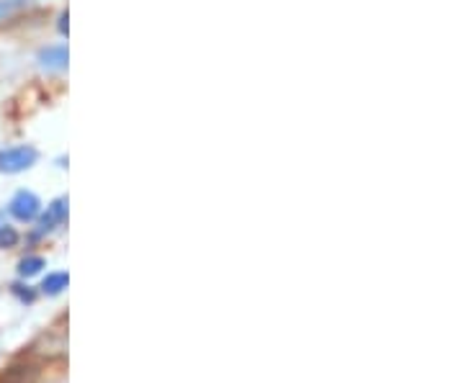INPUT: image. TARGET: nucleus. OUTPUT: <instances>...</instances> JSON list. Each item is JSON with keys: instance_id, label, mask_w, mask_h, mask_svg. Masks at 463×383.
Segmentation results:
<instances>
[{"instance_id": "f257e3e1", "label": "nucleus", "mask_w": 463, "mask_h": 383, "mask_svg": "<svg viewBox=\"0 0 463 383\" xmlns=\"http://www.w3.org/2000/svg\"><path fill=\"white\" fill-rule=\"evenodd\" d=\"M36 162V149L33 147H8L0 149V172H21Z\"/></svg>"}, {"instance_id": "f03ea898", "label": "nucleus", "mask_w": 463, "mask_h": 383, "mask_svg": "<svg viewBox=\"0 0 463 383\" xmlns=\"http://www.w3.org/2000/svg\"><path fill=\"white\" fill-rule=\"evenodd\" d=\"M39 209H41L39 199H36L33 193H28V191L16 193V199L11 201V214H14L19 221H31V219H36Z\"/></svg>"}, {"instance_id": "7ed1b4c3", "label": "nucleus", "mask_w": 463, "mask_h": 383, "mask_svg": "<svg viewBox=\"0 0 463 383\" xmlns=\"http://www.w3.org/2000/svg\"><path fill=\"white\" fill-rule=\"evenodd\" d=\"M65 216H67V199H57L54 201L49 209H46V214L41 216V231H52V229H57V226L65 221Z\"/></svg>"}, {"instance_id": "20e7f679", "label": "nucleus", "mask_w": 463, "mask_h": 383, "mask_svg": "<svg viewBox=\"0 0 463 383\" xmlns=\"http://www.w3.org/2000/svg\"><path fill=\"white\" fill-rule=\"evenodd\" d=\"M41 67L46 70H65L67 67V46L57 44V46H46L44 52L39 54Z\"/></svg>"}, {"instance_id": "39448f33", "label": "nucleus", "mask_w": 463, "mask_h": 383, "mask_svg": "<svg viewBox=\"0 0 463 383\" xmlns=\"http://www.w3.org/2000/svg\"><path fill=\"white\" fill-rule=\"evenodd\" d=\"M67 283H70L67 273H52V276L44 278V283H41V291H44L46 296H57V293L65 291Z\"/></svg>"}, {"instance_id": "423d86ee", "label": "nucleus", "mask_w": 463, "mask_h": 383, "mask_svg": "<svg viewBox=\"0 0 463 383\" xmlns=\"http://www.w3.org/2000/svg\"><path fill=\"white\" fill-rule=\"evenodd\" d=\"M28 0H0V21L11 19L14 14H19L21 8H26Z\"/></svg>"}, {"instance_id": "0eeeda50", "label": "nucleus", "mask_w": 463, "mask_h": 383, "mask_svg": "<svg viewBox=\"0 0 463 383\" xmlns=\"http://www.w3.org/2000/svg\"><path fill=\"white\" fill-rule=\"evenodd\" d=\"M41 268H44V260H41V258H24V260H21V265H19V273L24 278H31V276H36Z\"/></svg>"}, {"instance_id": "6e6552de", "label": "nucleus", "mask_w": 463, "mask_h": 383, "mask_svg": "<svg viewBox=\"0 0 463 383\" xmlns=\"http://www.w3.org/2000/svg\"><path fill=\"white\" fill-rule=\"evenodd\" d=\"M16 242H19V231L14 229V226L3 224L0 226V247L6 250V247H16Z\"/></svg>"}]
</instances>
